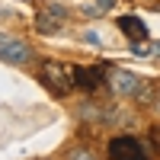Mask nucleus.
Returning a JSON list of instances; mask_svg holds the SVG:
<instances>
[{
    "label": "nucleus",
    "instance_id": "obj_10",
    "mask_svg": "<svg viewBox=\"0 0 160 160\" xmlns=\"http://www.w3.org/2000/svg\"><path fill=\"white\" fill-rule=\"evenodd\" d=\"M115 3V0H96V7H87V13H102V10H109Z\"/></svg>",
    "mask_w": 160,
    "mask_h": 160
},
{
    "label": "nucleus",
    "instance_id": "obj_11",
    "mask_svg": "<svg viewBox=\"0 0 160 160\" xmlns=\"http://www.w3.org/2000/svg\"><path fill=\"white\" fill-rule=\"evenodd\" d=\"M83 42H87V45H99V35L93 32V29H87V32H83Z\"/></svg>",
    "mask_w": 160,
    "mask_h": 160
},
{
    "label": "nucleus",
    "instance_id": "obj_2",
    "mask_svg": "<svg viewBox=\"0 0 160 160\" xmlns=\"http://www.w3.org/2000/svg\"><path fill=\"white\" fill-rule=\"evenodd\" d=\"M109 160H151V154L138 138L118 135V138L109 141Z\"/></svg>",
    "mask_w": 160,
    "mask_h": 160
},
{
    "label": "nucleus",
    "instance_id": "obj_6",
    "mask_svg": "<svg viewBox=\"0 0 160 160\" xmlns=\"http://www.w3.org/2000/svg\"><path fill=\"white\" fill-rule=\"evenodd\" d=\"M74 80H77V87L83 93H93L96 87H102L106 71L102 68H74Z\"/></svg>",
    "mask_w": 160,
    "mask_h": 160
},
{
    "label": "nucleus",
    "instance_id": "obj_13",
    "mask_svg": "<svg viewBox=\"0 0 160 160\" xmlns=\"http://www.w3.org/2000/svg\"><path fill=\"white\" fill-rule=\"evenodd\" d=\"M154 141H157V144H160V128H157V131H154Z\"/></svg>",
    "mask_w": 160,
    "mask_h": 160
},
{
    "label": "nucleus",
    "instance_id": "obj_7",
    "mask_svg": "<svg viewBox=\"0 0 160 160\" xmlns=\"http://www.w3.org/2000/svg\"><path fill=\"white\" fill-rule=\"evenodd\" d=\"M118 32L128 35L131 42H144V38H148V26L138 16H118Z\"/></svg>",
    "mask_w": 160,
    "mask_h": 160
},
{
    "label": "nucleus",
    "instance_id": "obj_4",
    "mask_svg": "<svg viewBox=\"0 0 160 160\" xmlns=\"http://www.w3.org/2000/svg\"><path fill=\"white\" fill-rule=\"evenodd\" d=\"M32 58V48L22 42V38H13V35H0V61L7 64H26Z\"/></svg>",
    "mask_w": 160,
    "mask_h": 160
},
{
    "label": "nucleus",
    "instance_id": "obj_3",
    "mask_svg": "<svg viewBox=\"0 0 160 160\" xmlns=\"http://www.w3.org/2000/svg\"><path fill=\"white\" fill-rule=\"evenodd\" d=\"M106 80H109V90L115 93V96H135L138 87H141V77L135 71H125V68H115L106 74Z\"/></svg>",
    "mask_w": 160,
    "mask_h": 160
},
{
    "label": "nucleus",
    "instance_id": "obj_12",
    "mask_svg": "<svg viewBox=\"0 0 160 160\" xmlns=\"http://www.w3.org/2000/svg\"><path fill=\"white\" fill-rule=\"evenodd\" d=\"M154 55H157V58H160V42H157V45H154Z\"/></svg>",
    "mask_w": 160,
    "mask_h": 160
},
{
    "label": "nucleus",
    "instance_id": "obj_9",
    "mask_svg": "<svg viewBox=\"0 0 160 160\" xmlns=\"http://www.w3.org/2000/svg\"><path fill=\"white\" fill-rule=\"evenodd\" d=\"M68 160H96V157H93V151H87V148H77V151L68 154Z\"/></svg>",
    "mask_w": 160,
    "mask_h": 160
},
{
    "label": "nucleus",
    "instance_id": "obj_8",
    "mask_svg": "<svg viewBox=\"0 0 160 160\" xmlns=\"http://www.w3.org/2000/svg\"><path fill=\"white\" fill-rule=\"evenodd\" d=\"M131 51H135L138 58H151V55H154V45H148V42H135V48H131Z\"/></svg>",
    "mask_w": 160,
    "mask_h": 160
},
{
    "label": "nucleus",
    "instance_id": "obj_1",
    "mask_svg": "<svg viewBox=\"0 0 160 160\" xmlns=\"http://www.w3.org/2000/svg\"><path fill=\"white\" fill-rule=\"evenodd\" d=\"M38 77H42V83H45L51 93H58V96H64V93H71V90L77 87L74 68H68V64H61V61H42Z\"/></svg>",
    "mask_w": 160,
    "mask_h": 160
},
{
    "label": "nucleus",
    "instance_id": "obj_5",
    "mask_svg": "<svg viewBox=\"0 0 160 160\" xmlns=\"http://www.w3.org/2000/svg\"><path fill=\"white\" fill-rule=\"evenodd\" d=\"M64 22H68V13H64L61 7H55V3H51V7H45L42 13H38L35 29H38V32H45V35H51V32H58Z\"/></svg>",
    "mask_w": 160,
    "mask_h": 160
}]
</instances>
